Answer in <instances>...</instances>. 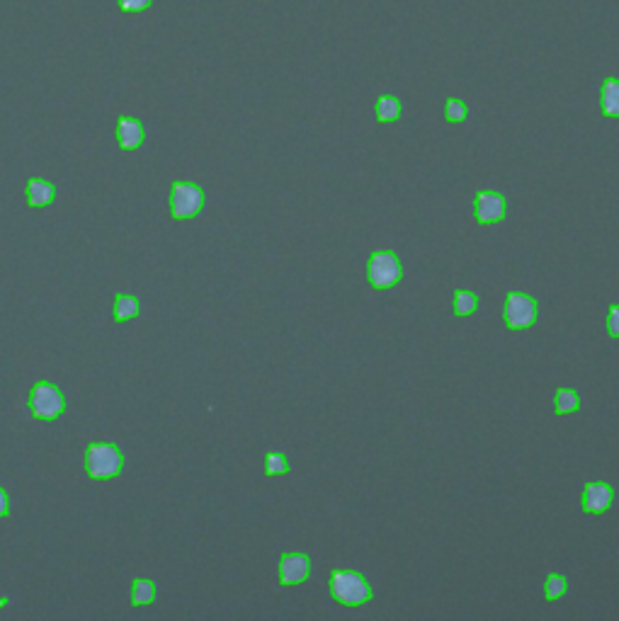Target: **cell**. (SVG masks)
<instances>
[{
	"label": "cell",
	"instance_id": "obj_1",
	"mask_svg": "<svg viewBox=\"0 0 619 621\" xmlns=\"http://www.w3.org/2000/svg\"><path fill=\"white\" fill-rule=\"evenodd\" d=\"M83 464L90 481H112L124 471V454L117 444L93 442L85 449Z\"/></svg>",
	"mask_w": 619,
	"mask_h": 621
},
{
	"label": "cell",
	"instance_id": "obj_2",
	"mask_svg": "<svg viewBox=\"0 0 619 621\" xmlns=\"http://www.w3.org/2000/svg\"><path fill=\"white\" fill-rule=\"evenodd\" d=\"M331 595L345 607H360L374 597L369 580L357 571H335L331 575Z\"/></svg>",
	"mask_w": 619,
	"mask_h": 621
},
{
	"label": "cell",
	"instance_id": "obj_3",
	"mask_svg": "<svg viewBox=\"0 0 619 621\" xmlns=\"http://www.w3.org/2000/svg\"><path fill=\"white\" fill-rule=\"evenodd\" d=\"M27 406H30V413L34 420L51 423V420L61 418V415L66 413V396L61 393L59 386L49 384V381H39V384L32 386Z\"/></svg>",
	"mask_w": 619,
	"mask_h": 621
},
{
	"label": "cell",
	"instance_id": "obj_4",
	"mask_svg": "<svg viewBox=\"0 0 619 621\" xmlns=\"http://www.w3.org/2000/svg\"><path fill=\"white\" fill-rule=\"evenodd\" d=\"M367 279L374 289H391L403 279V265L394 250H377L367 260Z\"/></svg>",
	"mask_w": 619,
	"mask_h": 621
},
{
	"label": "cell",
	"instance_id": "obj_5",
	"mask_svg": "<svg viewBox=\"0 0 619 621\" xmlns=\"http://www.w3.org/2000/svg\"><path fill=\"white\" fill-rule=\"evenodd\" d=\"M204 209V190L195 182L178 180L170 187V216L175 221L195 219Z\"/></svg>",
	"mask_w": 619,
	"mask_h": 621
},
{
	"label": "cell",
	"instance_id": "obj_6",
	"mask_svg": "<svg viewBox=\"0 0 619 621\" xmlns=\"http://www.w3.org/2000/svg\"><path fill=\"white\" fill-rule=\"evenodd\" d=\"M539 304L525 292H510L505 296L503 321L510 330H527L537 323Z\"/></svg>",
	"mask_w": 619,
	"mask_h": 621
},
{
	"label": "cell",
	"instance_id": "obj_7",
	"mask_svg": "<svg viewBox=\"0 0 619 621\" xmlns=\"http://www.w3.org/2000/svg\"><path fill=\"white\" fill-rule=\"evenodd\" d=\"M508 214V202L501 192L496 190H481L474 197V216L481 226H493L505 219Z\"/></svg>",
	"mask_w": 619,
	"mask_h": 621
},
{
	"label": "cell",
	"instance_id": "obj_8",
	"mask_svg": "<svg viewBox=\"0 0 619 621\" xmlns=\"http://www.w3.org/2000/svg\"><path fill=\"white\" fill-rule=\"evenodd\" d=\"M311 575V558L306 554H282L280 556V568H277V578H280V585H302L309 580Z\"/></svg>",
	"mask_w": 619,
	"mask_h": 621
},
{
	"label": "cell",
	"instance_id": "obj_9",
	"mask_svg": "<svg viewBox=\"0 0 619 621\" xmlns=\"http://www.w3.org/2000/svg\"><path fill=\"white\" fill-rule=\"evenodd\" d=\"M612 503H615V491H612L610 483H586V488H583V510L590 512V515H603V512L610 510Z\"/></svg>",
	"mask_w": 619,
	"mask_h": 621
},
{
	"label": "cell",
	"instance_id": "obj_10",
	"mask_svg": "<svg viewBox=\"0 0 619 621\" xmlns=\"http://www.w3.org/2000/svg\"><path fill=\"white\" fill-rule=\"evenodd\" d=\"M146 134H144V124L139 119L132 117H119L117 119V144L122 151H136L141 144H144Z\"/></svg>",
	"mask_w": 619,
	"mask_h": 621
},
{
	"label": "cell",
	"instance_id": "obj_11",
	"mask_svg": "<svg viewBox=\"0 0 619 621\" xmlns=\"http://www.w3.org/2000/svg\"><path fill=\"white\" fill-rule=\"evenodd\" d=\"M25 199H27V204H30L32 209H44L56 199V187L51 185L49 180L32 178V180H27Z\"/></svg>",
	"mask_w": 619,
	"mask_h": 621
},
{
	"label": "cell",
	"instance_id": "obj_12",
	"mask_svg": "<svg viewBox=\"0 0 619 621\" xmlns=\"http://www.w3.org/2000/svg\"><path fill=\"white\" fill-rule=\"evenodd\" d=\"M600 107L607 117H619V78H607L600 90Z\"/></svg>",
	"mask_w": 619,
	"mask_h": 621
},
{
	"label": "cell",
	"instance_id": "obj_13",
	"mask_svg": "<svg viewBox=\"0 0 619 621\" xmlns=\"http://www.w3.org/2000/svg\"><path fill=\"white\" fill-rule=\"evenodd\" d=\"M139 311H141V301L136 299V296H132V294H117L115 296V311H112V316H115L117 323L132 321V318L139 316Z\"/></svg>",
	"mask_w": 619,
	"mask_h": 621
},
{
	"label": "cell",
	"instance_id": "obj_14",
	"mask_svg": "<svg viewBox=\"0 0 619 621\" xmlns=\"http://www.w3.org/2000/svg\"><path fill=\"white\" fill-rule=\"evenodd\" d=\"M476 309H479V296H476L474 292H467V289H457V292L452 294V311H454V316L467 318V316H471V313H476Z\"/></svg>",
	"mask_w": 619,
	"mask_h": 621
},
{
	"label": "cell",
	"instance_id": "obj_15",
	"mask_svg": "<svg viewBox=\"0 0 619 621\" xmlns=\"http://www.w3.org/2000/svg\"><path fill=\"white\" fill-rule=\"evenodd\" d=\"M153 600H156V583L149 578H136L132 583V605L149 607Z\"/></svg>",
	"mask_w": 619,
	"mask_h": 621
},
{
	"label": "cell",
	"instance_id": "obj_16",
	"mask_svg": "<svg viewBox=\"0 0 619 621\" xmlns=\"http://www.w3.org/2000/svg\"><path fill=\"white\" fill-rule=\"evenodd\" d=\"M374 112H377V119L382 124L396 122L401 117V100L394 98V95H382L374 105Z\"/></svg>",
	"mask_w": 619,
	"mask_h": 621
},
{
	"label": "cell",
	"instance_id": "obj_17",
	"mask_svg": "<svg viewBox=\"0 0 619 621\" xmlns=\"http://www.w3.org/2000/svg\"><path fill=\"white\" fill-rule=\"evenodd\" d=\"M554 408L559 415L576 413V410L581 408V396H578V391H573V389H559L554 396Z\"/></svg>",
	"mask_w": 619,
	"mask_h": 621
},
{
	"label": "cell",
	"instance_id": "obj_18",
	"mask_svg": "<svg viewBox=\"0 0 619 621\" xmlns=\"http://www.w3.org/2000/svg\"><path fill=\"white\" fill-rule=\"evenodd\" d=\"M566 590H569V578L561 573H552L547 578V583H544V595H547V600H559V597L566 595Z\"/></svg>",
	"mask_w": 619,
	"mask_h": 621
},
{
	"label": "cell",
	"instance_id": "obj_19",
	"mask_svg": "<svg viewBox=\"0 0 619 621\" xmlns=\"http://www.w3.org/2000/svg\"><path fill=\"white\" fill-rule=\"evenodd\" d=\"M289 471V461L285 454L270 452L265 454V474L268 476H285Z\"/></svg>",
	"mask_w": 619,
	"mask_h": 621
},
{
	"label": "cell",
	"instance_id": "obj_20",
	"mask_svg": "<svg viewBox=\"0 0 619 621\" xmlns=\"http://www.w3.org/2000/svg\"><path fill=\"white\" fill-rule=\"evenodd\" d=\"M467 115H469V107L464 105L462 100H457V98L447 100V105H445L447 122H462V119H467Z\"/></svg>",
	"mask_w": 619,
	"mask_h": 621
},
{
	"label": "cell",
	"instance_id": "obj_21",
	"mask_svg": "<svg viewBox=\"0 0 619 621\" xmlns=\"http://www.w3.org/2000/svg\"><path fill=\"white\" fill-rule=\"evenodd\" d=\"M607 333L610 338H619V304H612L607 311Z\"/></svg>",
	"mask_w": 619,
	"mask_h": 621
},
{
	"label": "cell",
	"instance_id": "obj_22",
	"mask_svg": "<svg viewBox=\"0 0 619 621\" xmlns=\"http://www.w3.org/2000/svg\"><path fill=\"white\" fill-rule=\"evenodd\" d=\"M151 5V0H119V8L124 13H141Z\"/></svg>",
	"mask_w": 619,
	"mask_h": 621
},
{
	"label": "cell",
	"instance_id": "obj_23",
	"mask_svg": "<svg viewBox=\"0 0 619 621\" xmlns=\"http://www.w3.org/2000/svg\"><path fill=\"white\" fill-rule=\"evenodd\" d=\"M8 515H10V498H8V493H5V488L0 486V520Z\"/></svg>",
	"mask_w": 619,
	"mask_h": 621
}]
</instances>
